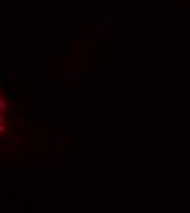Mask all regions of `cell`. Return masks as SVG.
<instances>
[{"mask_svg": "<svg viewBox=\"0 0 190 213\" xmlns=\"http://www.w3.org/2000/svg\"><path fill=\"white\" fill-rule=\"evenodd\" d=\"M8 126V120H7V102H5L4 95L0 92V138L5 135Z\"/></svg>", "mask_w": 190, "mask_h": 213, "instance_id": "1", "label": "cell"}]
</instances>
